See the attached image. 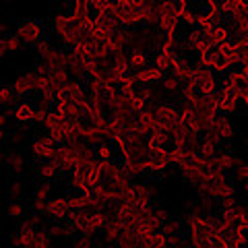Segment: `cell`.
<instances>
[{
  "label": "cell",
  "mask_w": 248,
  "mask_h": 248,
  "mask_svg": "<svg viewBox=\"0 0 248 248\" xmlns=\"http://www.w3.org/2000/svg\"><path fill=\"white\" fill-rule=\"evenodd\" d=\"M199 62L201 64H205L209 71H213V73H217V75H223L226 77L230 71H232V64H230V60H228V56L221 52V48L217 46V48H209L203 56L199 58Z\"/></svg>",
  "instance_id": "6da1fadb"
},
{
  "label": "cell",
  "mask_w": 248,
  "mask_h": 248,
  "mask_svg": "<svg viewBox=\"0 0 248 248\" xmlns=\"http://www.w3.org/2000/svg\"><path fill=\"white\" fill-rule=\"evenodd\" d=\"M44 23L40 19H27L17 25V35L23 44L27 46H35L44 40Z\"/></svg>",
  "instance_id": "7a4b0ae2"
},
{
  "label": "cell",
  "mask_w": 248,
  "mask_h": 248,
  "mask_svg": "<svg viewBox=\"0 0 248 248\" xmlns=\"http://www.w3.org/2000/svg\"><path fill=\"white\" fill-rule=\"evenodd\" d=\"M56 143L50 135H40L31 141V155L37 161H50L54 157V151H56Z\"/></svg>",
  "instance_id": "3957f363"
},
{
  "label": "cell",
  "mask_w": 248,
  "mask_h": 248,
  "mask_svg": "<svg viewBox=\"0 0 248 248\" xmlns=\"http://www.w3.org/2000/svg\"><path fill=\"white\" fill-rule=\"evenodd\" d=\"M205 37H207V42H209L211 48H217V46H221V44H226L228 40H232V31H230L228 21L221 19V21L213 23L211 27H207L205 29Z\"/></svg>",
  "instance_id": "277c9868"
},
{
  "label": "cell",
  "mask_w": 248,
  "mask_h": 248,
  "mask_svg": "<svg viewBox=\"0 0 248 248\" xmlns=\"http://www.w3.org/2000/svg\"><path fill=\"white\" fill-rule=\"evenodd\" d=\"M46 215L50 217L52 221H66L68 215H71V207H68V201L64 197H54L46 203Z\"/></svg>",
  "instance_id": "5b68a950"
},
{
  "label": "cell",
  "mask_w": 248,
  "mask_h": 248,
  "mask_svg": "<svg viewBox=\"0 0 248 248\" xmlns=\"http://www.w3.org/2000/svg\"><path fill=\"white\" fill-rule=\"evenodd\" d=\"M13 118L21 126H27V124H33L35 118V106L31 102H19L13 106Z\"/></svg>",
  "instance_id": "8992f818"
},
{
  "label": "cell",
  "mask_w": 248,
  "mask_h": 248,
  "mask_svg": "<svg viewBox=\"0 0 248 248\" xmlns=\"http://www.w3.org/2000/svg\"><path fill=\"white\" fill-rule=\"evenodd\" d=\"M126 62L130 71H141V68L151 66V54L143 50V48H130V52L126 54Z\"/></svg>",
  "instance_id": "52a82bcc"
},
{
  "label": "cell",
  "mask_w": 248,
  "mask_h": 248,
  "mask_svg": "<svg viewBox=\"0 0 248 248\" xmlns=\"http://www.w3.org/2000/svg\"><path fill=\"white\" fill-rule=\"evenodd\" d=\"M35 81H37V77L35 73H27V75H21L17 81L13 83V91H15V95L19 97H27L31 95V93H35Z\"/></svg>",
  "instance_id": "ba28073f"
},
{
  "label": "cell",
  "mask_w": 248,
  "mask_h": 248,
  "mask_svg": "<svg viewBox=\"0 0 248 248\" xmlns=\"http://www.w3.org/2000/svg\"><path fill=\"white\" fill-rule=\"evenodd\" d=\"M0 161H2L4 168L13 174H21L23 170H25V157H23L17 149H6L0 155Z\"/></svg>",
  "instance_id": "9c48e42d"
},
{
  "label": "cell",
  "mask_w": 248,
  "mask_h": 248,
  "mask_svg": "<svg viewBox=\"0 0 248 248\" xmlns=\"http://www.w3.org/2000/svg\"><path fill=\"white\" fill-rule=\"evenodd\" d=\"M161 79H164V73L157 71L155 66H147V68H141V71H135L133 73L135 87H137V85H155V83H161Z\"/></svg>",
  "instance_id": "30bf717a"
},
{
  "label": "cell",
  "mask_w": 248,
  "mask_h": 248,
  "mask_svg": "<svg viewBox=\"0 0 248 248\" xmlns=\"http://www.w3.org/2000/svg\"><path fill=\"white\" fill-rule=\"evenodd\" d=\"M35 176H37V180H44V182H54L58 178H64V174L52 161H40V166L35 170Z\"/></svg>",
  "instance_id": "8fae6325"
},
{
  "label": "cell",
  "mask_w": 248,
  "mask_h": 248,
  "mask_svg": "<svg viewBox=\"0 0 248 248\" xmlns=\"http://www.w3.org/2000/svg\"><path fill=\"white\" fill-rule=\"evenodd\" d=\"M52 192H54V184L52 182H44L40 180L33 188V201H42V203H48L52 199Z\"/></svg>",
  "instance_id": "7c38bea8"
},
{
  "label": "cell",
  "mask_w": 248,
  "mask_h": 248,
  "mask_svg": "<svg viewBox=\"0 0 248 248\" xmlns=\"http://www.w3.org/2000/svg\"><path fill=\"white\" fill-rule=\"evenodd\" d=\"M95 155L99 161H116V149L112 141H102L95 147Z\"/></svg>",
  "instance_id": "4fadbf2b"
},
{
  "label": "cell",
  "mask_w": 248,
  "mask_h": 248,
  "mask_svg": "<svg viewBox=\"0 0 248 248\" xmlns=\"http://www.w3.org/2000/svg\"><path fill=\"white\" fill-rule=\"evenodd\" d=\"M6 215L9 217H13V219H23V217L27 215V207H25V203L23 201H9L6 203Z\"/></svg>",
  "instance_id": "5bb4252c"
},
{
  "label": "cell",
  "mask_w": 248,
  "mask_h": 248,
  "mask_svg": "<svg viewBox=\"0 0 248 248\" xmlns=\"http://www.w3.org/2000/svg\"><path fill=\"white\" fill-rule=\"evenodd\" d=\"M161 234L166 238H174V236H182V221L178 219H168L164 226H161Z\"/></svg>",
  "instance_id": "9a60e30c"
},
{
  "label": "cell",
  "mask_w": 248,
  "mask_h": 248,
  "mask_svg": "<svg viewBox=\"0 0 248 248\" xmlns=\"http://www.w3.org/2000/svg\"><path fill=\"white\" fill-rule=\"evenodd\" d=\"M182 85H184V83L178 79V77H174L172 73L164 75V79H161V87H164L166 93H176V91H180Z\"/></svg>",
  "instance_id": "2e32d148"
},
{
  "label": "cell",
  "mask_w": 248,
  "mask_h": 248,
  "mask_svg": "<svg viewBox=\"0 0 248 248\" xmlns=\"http://www.w3.org/2000/svg\"><path fill=\"white\" fill-rule=\"evenodd\" d=\"M6 195H9L11 201H23V199H25V184H23L21 180H13L9 184Z\"/></svg>",
  "instance_id": "e0dca14e"
},
{
  "label": "cell",
  "mask_w": 248,
  "mask_h": 248,
  "mask_svg": "<svg viewBox=\"0 0 248 248\" xmlns=\"http://www.w3.org/2000/svg\"><path fill=\"white\" fill-rule=\"evenodd\" d=\"M17 95L13 91V85H0V106H15Z\"/></svg>",
  "instance_id": "ac0fdd59"
},
{
  "label": "cell",
  "mask_w": 248,
  "mask_h": 248,
  "mask_svg": "<svg viewBox=\"0 0 248 248\" xmlns=\"http://www.w3.org/2000/svg\"><path fill=\"white\" fill-rule=\"evenodd\" d=\"M71 248H93V236H87V234H77V236L73 238Z\"/></svg>",
  "instance_id": "d6986e66"
},
{
  "label": "cell",
  "mask_w": 248,
  "mask_h": 248,
  "mask_svg": "<svg viewBox=\"0 0 248 248\" xmlns=\"http://www.w3.org/2000/svg\"><path fill=\"white\" fill-rule=\"evenodd\" d=\"M4 48H6V54H11V52H17L19 50V46H21V40H19V35L17 33H9L4 37Z\"/></svg>",
  "instance_id": "ffe728a7"
},
{
  "label": "cell",
  "mask_w": 248,
  "mask_h": 248,
  "mask_svg": "<svg viewBox=\"0 0 248 248\" xmlns=\"http://www.w3.org/2000/svg\"><path fill=\"white\" fill-rule=\"evenodd\" d=\"M236 178H238L240 182H246L248 180V164H244V161H242V164L236 168Z\"/></svg>",
  "instance_id": "44dd1931"
},
{
  "label": "cell",
  "mask_w": 248,
  "mask_h": 248,
  "mask_svg": "<svg viewBox=\"0 0 248 248\" xmlns=\"http://www.w3.org/2000/svg\"><path fill=\"white\" fill-rule=\"evenodd\" d=\"M9 35V29H6V25H2V23H0V40H2V37H6Z\"/></svg>",
  "instance_id": "7402d4cb"
},
{
  "label": "cell",
  "mask_w": 248,
  "mask_h": 248,
  "mask_svg": "<svg viewBox=\"0 0 248 248\" xmlns=\"http://www.w3.org/2000/svg\"><path fill=\"white\" fill-rule=\"evenodd\" d=\"M242 102H244L246 110H248V89H246V91H242Z\"/></svg>",
  "instance_id": "603a6c76"
},
{
  "label": "cell",
  "mask_w": 248,
  "mask_h": 248,
  "mask_svg": "<svg viewBox=\"0 0 248 248\" xmlns=\"http://www.w3.org/2000/svg\"><path fill=\"white\" fill-rule=\"evenodd\" d=\"M6 139V128H0V143Z\"/></svg>",
  "instance_id": "cb8c5ba5"
},
{
  "label": "cell",
  "mask_w": 248,
  "mask_h": 248,
  "mask_svg": "<svg viewBox=\"0 0 248 248\" xmlns=\"http://www.w3.org/2000/svg\"><path fill=\"white\" fill-rule=\"evenodd\" d=\"M242 190H244V195H248V180L242 182Z\"/></svg>",
  "instance_id": "d4e9b609"
},
{
  "label": "cell",
  "mask_w": 248,
  "mask_h": 248,
  "mask_svg": "<svg viewBox=\"0 0 248 248\" xmlns=\"http://www.w3.org/2000/svg\"><path fill=\"white\" fill-rule=\"evenodd\" d=\"M244 145H246V147H248V137H246V139H244Z\"/></svg>",
  "instance_id": "484cf974"
}]
</instances>
